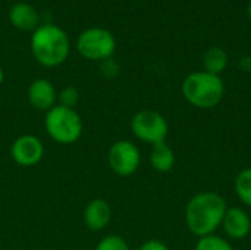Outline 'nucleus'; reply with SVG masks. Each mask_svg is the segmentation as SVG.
I'll use <instances>...</instances> for the list:
<instances>
[{
  "instance_id": "f257e3e1",
  "label": "nucleus",
  "mask_w": 251,
  "mask_h": 250,
  "mask_svg": "<svg viewBox=\"0 0 251 250\" xmlns=\"http://www.w3.org/2000/svg\"><path fill=\"white\" fill-rule=\"evenodd\" d=\"M228 209L226 200L215 192H201L190 199L185 208V224L191 234L204 237L215 234Z\"/></svg>"
},
{
  "instance_id": "f03ea898",
  "label": "nucleus",
  "mask_w": 251,
  "mask_h": 250,
  "mask_svg": "<svg viewBox=\"0 0 251 250\" xmlns=\"http://www.w3.org/2000/svg\"><path fill=\"white\" fill-rule=\"evenodd\" d=\"M71 50L68 34L54 24L38 25L31 35V52L34 59L47 68L62 65Z\"/></svg>"
},
{
  "instance_id": "7ed1b4c3",
  "label": "nucleus",
  "mask_w": 251,
  "mask_h": 250,
  "mask_svg": "<svg viewBox=\"0 0 251 250\" xmlns=\"http://www.w3.org/2000/svg\"><path fill=\"white\" fill-rule=\"evenodd\" d=\"M225 94V84L221 75L206 71L188 74L182 81V96L197 109L216 108Z\"/></svg>"
},
{
  "instance_id": "20e7f679",
  "label": "nucleus",
  "mask_w": 251,
  "mask_h": 250,
  "mask_svg": "<svg viewBox=\"0 0 251 250\" xmlns=\"http://www.w3.org/2000/svg\"><path fill=\"white\" fill-rule=\"evenodd\" d=\"M47 134L60 144H72L82 134V119L75 109L53 106L44 118Z\"/></svg>"
},
{
  "instance_id": "39448f33",
  "label": "nucleus",
  "mask_w": 251,
  "mask_h": 250,
  "mask_svg": "<svg viewBox=\"0 0 251 250\" xmlns=\"http://www.w3.org/2000/svg\"><path fill=\"white\" fill-rule=\"evenodd\" d=\"M116 49L115 35L101 27L84 29L76 38L78 53L88 60H106L112 57Z\"/></svg>"
},
{
  "instance_id": "423d86ee",
  "label": "nucleus",
  "mask_w": 251,
  "mask_h": 250,
  "mask_svg": "<svg viewBox=\"0 0 251 250\" xmlns=\"http://www.w3.org/2000/svg\"><path fill=\"white\" fill-rule=\"evenodd\" d=\"M134 136L151 146L163 143L169 134V124L165 116L156 111H140L131 121Z\"/></svg>"
},
{
  "instance_id": "0eeeda50",
  "label": "nucleus",
  "mask_w": 251,
  "mask_h": 250,
  "mask_svg": "<svg viewBox=\"0 0 251 250\" xmlns=\"http://www.w3.org/2000/svg\"><path fill=\"white\" fill-rule=\"evenodd\" d=\"M107 162L110 169L116 175L128 177L138 169L141 164V155L134 143L128 140H119L110 146L107 153Z\"/></svg>"
},
{
  "instance_id": "6e6552de",
  "label": "nucleus",
  "mask_w": 251,
  "mask_h": 250,
  "mask_svg": "<svg viewBox=\"0 0 251 250\" xmlns=\"http://www.w3.org/2000/svg\"><path fill=\"white\" fill-rule=\"evenodd\" d=\"M12 159L21 167H34L44 155V146L41 140L31 134L18 137L10 147Z\"/></svg>"
},
{
  "instance_id": "1a4fd4ad",
  "label": "nucleus",
  "mask_w": 251,
  "mask_h": 250,
  "mask_svg": "<svg viewBox=\"0 0 251 250\" xmlns=\"http://www.w3.org/2000/svg\"><path fill=\"white\" fill-rule=\"evenodd\" d=\"M224 233L231 240H243L251 233V217L240 206H231L226 209L222 225Z\"/></svg>"
},
{
  "instance_id": "9d476101",
  "label": "nucleus",
  "mask_w": 251,
  "mask_h": 250,
  "mask_svg": "<svg viewBox=\"0 0 251 250\" xmlns=\"http://www.w3.org/2000/svg\"><path fill=\"white\" fill-rule=\"evenodd\" d=\"M28 100L31 106L35 108L37 111L49 112L53 106H56V88L49 80L38 78L32 81L28 88Z\"/></svg>"
},
{
  "instance_id": "9b49d317",
  "label": "nucleus",
  "mask_w": 251,
  "mask_h": 250,
  "mask_svg": "<svg viewBox=\"0 0 251 250\" xmlns=\"http://www.w3.org/2000/svg\"><path fill=\"white\" fill-rule=\"evenodd\" d=\"M9 21L21 31H35V28H38L40 16L32 4L19 1L9 9Z\"/></svg>"
},
{
  "instance_id": "f8f14e48",
  "label": "nucleus",
  "mask_w": 251,
  "mask_h": 250,
  "mask_svg": "<svg viewBox=\"0 0 251 250\" xmlns=\"http://www.w3.org/2000/svg\"><path fill=\"white\" fill-rule=\"evenodd\" d=\"M112 218V209L104 199L91 200L84 211V221L88 230L101 231Z\"/></svg>"
},
{
  "instance_id": "ddd939ff",
  "label": "nucleus",
  "mask_w": 251,
  "mask_h": 250,
  "mask_svg": "<svg viewBox=\"0 0 251 250\" xmlns=\"http://www.w3.org/2000/svg\"><path fill=\"white\" fill-rule=\"evenodd\" d=\"M150 164L157 172H169L175 165V153L166 141L154 144L150 152Z\"/></svg>"
},
{
  "instance_id": "4468645a",
  "label": "nucleus",
  "mask_w": 251,
  "mask_h": 250,
  "mask_svg": "<svg viewBox=\"0 0 251 250\" xmlns=\"http://www.w3.org/2000/svg\"><path fill=\"white\" fill-rule=\"evenodd\" d=\"M228 62H229L228 53L222 47H210L203 56V66H204L203 71L215 75H221L226 69Z\"/></svg>"
},
{
  "instance_id": "2eb2a0df",
  "label": "nucleus",
  "mask_w": 251,
  "mask_h": 250,
  "mask_svg": "<svg viewBox=\"0 0 251 250\" xmlns=\"http://www.w3.org/2000/svg\"><path fill=\"white\" fill-rule=\"evenodd\" d=\"M235 193L238 199L251 208V168H244L238 172L235 183H234Z\"/></svg>"
},
{
  "instance_id": "dca6fc26",
  "label": "nucleus",
  "mask_w": 251,
  "mask_h": 250,
  "mask_svg": "<svg viewBox=\"0 0 251 250\" xmlns=\"http://www.w3.org/2000/svg\"><path fill=\"white\" fill-rule=\"evenodd\" d=\"M194 250H234L232 245L229 243V240L216 236V234H210V236H204L200 237L196 243Z\"/></svg>"
},
{
  "instance_id": "f3484780",
  "label": "nucleus",
  "mask_w": 251,
  "mask_h": 250,
  "mask_svg": "<svg viewBox=\"0 0 251 250\" xmlns=\"http://www.w3.org/2000/svg\"><path fill=\"white\" fill-rule=\"evenodd\" d=\"M96 250H129V246L124 237L110 234L99 242Z\"/></svg>"
},
{
  "instance_id": "a211bd4d",
  "label": "nucleus",
  "mask_w": 251,
  "mask_h": 250,
  "mask_svg": "<svg viewBox=\"0 0 251 250\" xmlns=\"http://www.w3.org/2000/svg\"><path fill=\"white\" fill-rule=\"evenodd\" d=\"M57 99H59V105H60V106L74 109L75 105H76L78 100H79V93H78V90H76L75 87H71V85H69V87H65V88L59 93Z\"/></svg>"
},
{
  "instance_id": "6ab92c4d",
  "label": "nucleus",
  "mask_w": 251,
  "mask_h": 250,
  "mask_svg": "<svg viewBox=\"0 0 251 250\" xmlns=\"http://www.w3.org/2000/svg\"><path fill=\"white\" fill-rule=\"evenodd\" d=\"M100 71L104 77L107 78H115L118 74H119V63L113 59V57H109L106 60H101V65H100Z\"/></svg>"
},
{
  "instance_id": "aec40b11",
  "label": "nucleus",
  "mask_w": 251,
  "mask_h": 250,
  "mask_svg": "<svg viewBox=\"0 0 251 250\" xmlns=\"http://www.w3.org/2000/svg\"><path fill=\"white\" fill-rule=\"evenodd\" d=\"M138 250H171L160 240H147L144 242Z\"/></svg>"
},
{
  "instance_id": "412c9836",
  "label": "nucleus",
  "mask_w": 251,
  "mask_h": 250,
  "mask_svg": "<svg viewBox=\"0 0 251 250\" xmlns=\"http://www.w3.org/2000/svg\"><path fill=\"white\" fill-rule=\"evenodd\" d=\"M240 68L244 72H251V56H243L240 59Z\"/></svg>"
},
{
  "instance_id": "4be33fe9",
  "label": "nucleus",
  "mask_w": 251,
  "mask_h": 250,
  "mask_svg": "<svg viewBox=\"0 0 251 250\" xmlns=\"http://www.w3.org/2000/svg\"><path fill=\"white\" fill-rule=\"evenodd\" d=\"M247 16H249V19L251 21V0L250 3H249V6H247Z\"/></svg>"
},
{
  "instance_id": "5701e85b",
  "label": "nucleus",
  "mask_w": 251,
  "mask_h": 250,
  "mask_svg": "<svg viewBox=\"0 0 251 250\" xmlns=\"http://www.w3.org/2000/svg\"><path fill=\"white\" fill-rule=\"evenodd\" d=\"M3 83V69H1V66H0V84Z\"/></svg>"
}]
</instances>
